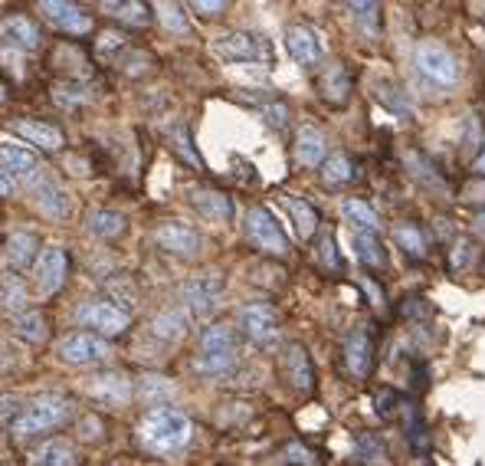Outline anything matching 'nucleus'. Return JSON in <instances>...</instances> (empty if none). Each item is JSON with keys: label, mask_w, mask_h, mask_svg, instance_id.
<instances>
[{"label": "nucleus", "mask_w": 485, "mask_h": 466, "mask_svg": "<svg viewBox=\"0 0 485 466\" xmlns=\"http://www.w3.org/2000/svg\"><path fill=\"white\" fill-rule=\"evenodd\" d=\"M200 352L204 354H237V332L230 325H207L200 332Z\"/></svg>", "instance_id": "c85d7f7f"}, {"label": "nucleus", "mask_w": 485, "mask_h": 466, "mask_svg": "<svg viewBox=\"0 0 485 466\" xmlns=\"http://www.w3.org/2000/svg\"><path fill=\"white\" fill-rule=\"evenodd\" d=\"M354 460L364 466H377L387 460V447H383V441L377 433L361 431V433H354Z\"/></svg>", "instance_id": "473e14b6"}, {"label": "nucleus", "mask_w": 485, "mask_h": 466, "mask_svg": "<svg viewBox=\"0 0 485 466\" xmlns=\"http://www.w3.org/2000/svg\"><path fill=\"white\" fill-rule=\"evenodd\" d=\"M469 259H472V243L469 240H456V247H452V269H466Z\"/></svg>", "instance_id": "864d4df0"}, {"label": "nucleus", "mask_w": 485, "mask_h": 466, "mask_svg": "<svg viewBox=\"0 0 485 466\" xmlns=\"http://www.w3.org/2000/svg\"><path fill=\"white\" fill-rule=\"evenodd\" d=\"M407 171L417 178L420 184H423L426 190H436V194H446V181H443V174L436 171V164H430L423 155H407Z\"/></svg>", "instance_id": "72a5a7b5"}, {"label": "nucleus", "mask_w": 485, "mask_h": 466, "mask_svg": "<svg viewBox=\"0 0 485 466\" xmlns=\"http://www.w3.org/2000/svg\"><path fill=\"white\" fill-rule=\"evenodd\" d=\"M34 279H36V289H40L43 296L60 293L63 283H66V253H63L60 247L43 250L40 259H36V267H34Z\"/></svg>", "instance_id": "dca6fc26"}, {"label": "nucleus", "mask_w": 485, "mask_h": 466, "mask_svg": "<svg viewBox=\"0 0 485 466\" xmlns=\"http://www.w3.org/2000/svg\"><path fill=\"white\" fill-rule=\"evenodd\" d=\"M247 237L256 250L269 253V257H286L289 253V237L282 233L279 220L266 208H253L247 214Z\"/></svg>", "instance_id": "39448f33"}, {"label": "nucleus", "mask_w": 485, "mask_h": 466, "mask_svg": "<svg viewBox=\"0 0 485 466\" xmlns=\"http://www.w3.org/2000/svg\"><path fill=\"white\" fill-rule=\"evenodd\" d=\"M351 243H354V257L371 269H383L387 267V253H383L381 237L374 233H351Z\"/></svg>", "instance_id": "c756f323"}, {"label": "nucleus", "mask_w": 485, "mask_h": 466, "mask_svg": "<svg viewBox=\"0 0 485 466\" xmlns=\"http://www.w3.org/2000/svg\"><path fill=\"white\" fill-rule=\"evenodd\" d=\"M105 10H109L112 17H119L121 24H131V26H145L151 24V7L148 4H138V0H131V4H105Z\"/></svg>", "instance_id": "ea45409f"}, {"label": "nucleus", "mask_w": 485, "mask_h": 466, "mask_svg": "<svg viewBox=\"0 0 485 466\" xmlns=\"http://www.w3.org/2000/svg\"><path fill=\"white\" fill-rule=\"evenodd\" d=\"M178 151L184 158H188L190 164H200V158L194 155V151H190V139H188V129H178Z\"/></svg>", "instance_id": "6e6d98bb"}, {"label": "nucleus", "mask_w": 485, "mask_h": 466, "mask_svg": "<svg viewBox=\"0 0 485 466\" xmlns=\"http://www.w3.org/2000/svg\"><path fill=\"white\" fill-rule=\"evenodd\" d=\"M158 17H161V24L168 26V30H174V34H188V17H184V10H180L178 4H161V7H158Z\"/></svg>", "instance_id": "37998d69"}, {"label": "nucleus", "mask_w": 485, "mask_h": 466, "mask_svg": "<svg viewBox=\"0 0 485 466\" xmlns=\"http://www.w3.org/2000/svg\"><path fill=\"white\" fill-rule=\"evenodd\" d=\"M128 227L125 214H119V210H95L92 217H89V230L95 233V237H102V240H115V237H121Z\"/></svg>", "instance_id": "e433bc0d"}, {"label": "nucleus", "mask_w": 485, "mask_h": 466, "mask_svg": "<svg viewBox=\"0 0 485 466\" xmlns=\"http://www.w3.org/2000/svg\"><path fill=\"white\" fill-rule=\"evenodd\" d=\"M344 7L351 10V17L358 20V26L367 36H377V30H381V4H374V0H351Z\"/></svg>", "instance_id": "58836bf2"}, {"label": "nucleus", "mask_w": 485, "mask_h": 466, "mask_svg": "<svg viewBox=\"0 0 485 466\" xmlns=\"http://www.w3.org/2000/svg\"><path fill=\"white\" fill-rule=\"evenodd\" d=\"M154 240H158V247L168 253H174V257H197L200 253V233L194 230V227L180 224V220H168V224H161L158 230H154Z\"/></svg>", "instance_id": "ddd939ff"}, {"label": "nucleus", "mask_w": 485, "mask_h": 466, "mask_svg": "<svg viewBox=\"0 0 485 466\" xmlns=\"http://www.w3.org/2000/svg\"><path fill=\"white\" fill-rule=\"evenodd\" d=\"M413 66L433 89H452L462 79V66L456 53L440 40H423L413 53Z\"/></svg>", "instance_id": "f03ea898"}, {"label": "nucleus", "mask_w": 485, "mask_h": 466, "mask_svg": "<svg viewBox=\"0 0 485 466\" xmlns=\"http://www.w3.org/2000/svg\"><path fill=\"white\" fill-rule=\"evenodd\" d=\"M76 319L82 322L85 328H95L99 335H121V332L131 325L128 309H121V306H115V303H102V299L85 303L82 309L76 312Z\"/></svg>", "instance_id": "1a4fd4ad"}, {"label": "nucleus", "mask_w": 485, "mask_h": 466, "mask_svg": "<svg viewBox=\"0 0 485 466\" xmlns=\"http://www.w3.org/2000/svg\"><path fill=\"white\" fill-rule=\"evenodd\" d=\"M30 194H34V204L46 217H56V220H63V217L69 214L66 190L53 181V178H40V174H36V181H34V188H30Z\"/></svg>", "instance_id": "6ab92c4d"}, {"label": "nucleus", "mask_w": 485, "mask_h": 466, "mask_svg": "<svg viewBox=\"0 0 485 466\" xmlns=\"http://www.w3.org/2000/svg\"><path fill=\"white\" fill-rule=\"evenodd\" d=\"M0 174H14V178H36L40 161L30 148L24 145H0Z\"/></svg>", "instance_id": "4be33fe9"}, {"label": "nucleus", "mask_w": 485, "mask_h": 466, "mask_svg": "<svg viewBox=\"0 0 485 466\" xmlns=\"http://www.w3.org/2000/svg\"><path fill=\"white\" fill-rule=\"evenodd\" d=\"M344 362H348V372L354 378H367L371 368H374V338L367 332V325H354L344 338Z\"/></svg>", "instance_id": "f8f14e48"}, {"label": "nucleus", "mask_w": 485, "mask_h": 466, "mask_svg": "<svg viewBox=\"0 0 485 466\" xmlns=\"http://www.w3.org/2000/svg\"><path fill=\"white\" fill-rule=\"evenodd\" d=\"M220 296H223V279L217 273H207V277H194L180 286V303L190 319H207L213 312L220 309Z\"/></svg>", "instance_id": "20e7f679"}, {"label": "nucleus", "mask_w": 485, "mask_h": 466, "mask_svg": "<svg viewBox=\"0 0 485 466\" xmlns=\"http://www.w3.org/2000/svg\"><path fill=\"white\" fill-rule=\"evenodd\" d=\"M194 423L178 407H154L141 421V443L154 453H178L190 443Z\"/></svg>", "instance_id": "f257e3e1"}, {"label": "nucleus", "mask_w": 485, "mask_h": 466, "mask_svg": "<svg viewBox=\"0 0 485 466\" xmlns=\"http://www.w3.org/2000/svg\"><path fill=\"white\" fill-rule=\"evenodd\" d=\"M40 10H43V17L50 20L56 30H66V34H73V36L92 30V17H89L82 7H76V4H66V0H43Z\"/></svg>", "instance_id": "2eb2a0df"}, {"label": "nucleus", "mask_w": 485, "mask_h": 466, "mask_svg": "<svg viewBox=\"0 0 485 466\" xmlns=\"http://www.w3.org/2000/svg\"><path fill=\"white\" fill-rule=\"evenodd\" d=\"M0 102H4V92H0Z\"/></svg>", "instance_id": "680f3d73"}, {"label": "nucleus", "mask_w": 485, "mask_h": 466, "mask_svg": "<svg viewBox=\"0 0 485 466\" xmlns=\"http://www.w3.org/2000/svg\"><path fill=\"white\" fill-rule=\"evenodd\" d=\"M24 407H26V401H20V397H14V394H4L0 397V423L17 421V417L24 414Z\"/></svg>", "instance_id": "de8ad7c7"}, {"label": "nucleus", "mask_w": 485, "mask_h": 466, "mask_svg": "<svg viewBox=\"0 0 485 466\" xmlns=\"http://www.w3.org/2000/svg\"><path fill=\"white\" fill-rule=\"evenodd\" d=\"M40 240H36L34 233L17 230L10 233L7 243H4V259H7L14 269H30L36 267V259H40Z\"/></svg>", "instance_id": "aec40b11"}, {"label": "nucleus", "mask_w": 485, "mask_h": 466, "mask_svg": "<svg viewBox=\"0 0 485 466\" xmlns=\"http://www.w3.org/2000/svg\"><path fill=\"white\" fill-rule=\"evenodd\" d=\"M351 178H354V164H351V158L344 155V151H335V155L325 158V164H322V181L328 184V188L348 184Z\"/></svg>", "instance_id": "4c0bfd02"}, {"label": "nucleus", "mask_w": 485, "mask_h": 466, "mask_svg": "<svg viewBox=\"0 0 485 466\" xmlns=\"http://www.w3.org/2000/svg\"><path fill=\"white\" fill-rule=\"evenodd\" d=\"M374 99L383 105V109H391V112H397V115L413 112L410 92L401 86V83H393V79H377V83H374Z\"/></svg>", "instance_id": "bb28decb"}, {"label": "nucleus", "mask_w": 485, "mask_h": 466, "mask_svg": "<svg viewBox=\"0 0 485 466\" xmlns=\"http://www.w3.org/2000/svg\"><path fill=\"white\" fill-rule=\"evenodd\" d=\"M112 354L109 342L89 332H73L60 342V358L69 364H99Z\"/></svg>", "instance_id": "9d476101"}, {"label": "nucleus", "mask_w": 485, "mask_h": 466, "mask_svg": "<svg viewBox=\"0 0 485 466\" xmlns=\"http://www.w3.org/2000/svg\"><path fill=\"white\" fill-rule=\"evenodd\" d=\"M393 240H397V247H401L410 259H423L426 257V237H423V230L413 224V220H403V224L393 227Z\"/></svg>", "instance_id": "2f4dec72"}, {"label": "nucleus", "mask_w": 485, "mask_h": 466, "mask_svg": "<svg viewBox=\"0 0 485 466\" xmlns=\"http://www.w3.org/2000/svg\"><path fill=\"white\" fill-rule=\"evenodd\" d=\"M462 145L472 151V148H479L482 151L485 139H482V129H479V119L476 115H466V121H462Z\"/></svg>", "instance_id": "49530a36"}, {"label": "nucleus", "mask_w": 485, "mask_h": 466, "mask_svg": "<svg viewBox=\"0 0 485 466\" xmlns=\"http://www.w3.org/2000/svg\"><path fill=\"white\" fill-rule=\"evenodd\" d=\"M239 328L256 345H273L276 338H279V316H276L273 306L249 303L239 309Z\"/></svg>", "instance_id": "6e6552de"}, {"label": "nucleus", "mask_w": 485, "mask_h": 466, "mask_svg": "<svg viewBox=\"0 0 485 466\" xmlns=\"http://www.w3.org/2000/svg\"><path fill=\"white\" fill-rule=\"evenodd\" d=\"M351 95V76L341 63H328L322 73V99L332 105H344Z\"/></svg>", "instance_id": "393cba45"}, {"label": "nucleus", "mask_w": 485, "mask_h": 466, "mask_svg": "<svg viewBox=\"0 0 485 466\" xmlns=\"http://www.w3.org/2000/svg\"><path fill=\"white\" fill-rule=\"evenodd\" d=\"M423 384H426V368H423V364H417V368H413V388H423Z\"/></svg>", "instance_id": "4d7b16f0"}, {"label": "nucleus", "mask_w": 485, "mask_h": 466, "mask_svg": "<svg viewBox=\"0 0 485 466\" xmlns=\"http://www.w3.org/2000/svg\"><path fill=\"white\" fill-rule=\"evenodd\" d=\"M318 259H322L325 269L338 273L341 269V257H338V243H335V233H325L322 243H318Z\"/></svg>", "instance_id": "c03bdc74"}, {"label": "nucleus", "mask_w": 485, "mask_h": 466, "mask_svg": "<svg viewBox=\"0 0 485 466\" xmlns=\"http://www.w3.org/2000/svg\"><path fill=\"white\" fill-rule=\"evenodd\" d=\"M401 407V397H397V391L383 388L381 394H377V414L381 417H393V411Z\"/></svg>", "instance_id": "603ef678"}, {"label": "nucleus", "mask_w": 485, "mask_h": 466, "mask_svg": "<svg viewBox=\"0 0 485 466\" xmlns=\"http://www.w3.org/2000/svg\"><path fill=\"white\" fill-rule=\"evenodd\" d=\"M190 10H194V14H200V17H217V14H223V10H227V4H223V0H194V4H190Z\"/></svg>", "instance_id": "5fc2aeb1"}, {"label": "nucleus", "mask_w": 485, "mask_h": 466, "mask_svg": "<svg viewBox=\"0 0 485 466\" xmlns=\"http://www.w3.org/2000/svg\"><path fill=\"white\" fill-rule=\"evenodd\" d=\"M286 50H289L292 60H296L298 66H306V70H312V66H318V63L325 60L322 40H318L315 30L306 24H296L286 30Z\"/></svg>", "instance_id": "9b49d317"}, {"label": "nucleus", "mask_w": 485, "mask_h": 466, "mask_svg": "<svg viewBox=\"0 0 485 466\" xmlns=\"http://www.w3.org/2000/svg\"><path fill=\"white\" fill-rule=\"evenodd\" d=\"M10 131H17V135H24L30 145H36L40 151H60L63 145H66V139H63V131L56 129V125H50V121H36V119H14L10 121Z\"/></svg>", "instance_id": "a211bd4d"}, {"label": "nucleus", "mask_w": 485, "mask_h": 466, "mask_svg": "<svg viewBox=\"0 0 485 466\" xmlns=\"http://www.w3.org/2000/svg\"><path fill=\"white\" fill-rule=\"evenodd\" d=\"M282 204H286V210H289L292 224H296V233L302 237V240H308V237H312V233L318 230V214H315V208H312L308 200L296 198V194H286V198H282Z\"/></svg>", "instance_id": "cd10ccee"}, {"label": "nucleus", "mask_w": 485, "mask_h": 466, "mask_svg": "<svg viewBox=\"0 0 485 466\" xmlns=\"http://www.w3.org/2000/svg\"><path fill=\"white\" fill-rule=\"evenodd\" d=\"M403 316L407 319H430V303L423 296H410V299H403Z\"/></svg>", "instance_id": "8fccbe9b"}, {"label": "nucleus", "mask_w": 485, "mask_h": 466, "mask_svg": "<svg viewBox=\"0 0 485 466\" xmlns=\"http://www.w3.org/2000/svg\"><path fill=\"white\" fill-rule=\"evenodd\" d=\"M7 364H10V352H7V345L0 342V368H7Z\"/></svg>", "instance_id": "052dcab7"}, {"label": "nucleus", "mask_w": 485, "mask_h": 466, "mask_svg": "<svg viewBox=\"0 0 485 466\" xmlns=\"http://www.w3.org/2000/svg\"><path fill=\"white\" fill-rule=\"evenodd\" d=\"M138 397L151 407H164L174 397V384L161 374H145V378H138Z\"/></svg>", "instance_id": "7c9ffc66"}, {"label": "nucleus", "mask_w": 485, "mask_h": 466, "mask_svg": "<svg viewBox=\"0 0 485 466\" xmlns=\"http://www.w3.org/2000/svg\"><path fill=\"white\" fill-rule=\"evenodd\" d=\"M188 325H190V316L184 309H168V312H158L151 319V332L164 342H180V338L188 335Z\"/></svg>", "instance_id": "a878e982"}, {"label": "nucleus", "mask_w": 485, "mask_h": 466, "mask_svg": "<svg viewBox=\"0 0 485 466\" xmlns=\"http://www.w3.org/2000/svg\"><path fill=\"white\" fill-rule=\"evenodd\" d=\"M85 391L92 401L105 407H125L135 397V384L125 372H99L92 378H85Z\"/></svg>", "instance_id": "0eeeda50"}, {"label": "nucleus", "mask_w": 485, "mask_h": 466, "mask_svg": "<svg viewBox=\"0 0 485 466\" xmlns=\"http://www.w3.org/2000/svg\"><path fill=\"white\" fill-rule=\"evenodd\" d=\"M213 53L227 63H273V46L253 34H223L213 40Z\"/></svg>", "instance_id": "423d86ee"}, {"label": "nucleus", "mask_w": 485, "mask_h": 466, "mask_svg": "<svg viewBox=\"0 0 485 466\" xmlns=\"http://www.w3.org/2000/svg\"><path fill=\"white\" fill-rule=\"evenodd\" d=\"M66 417H69V401H66V397H60V394L34 397V401H26L24 414L14 421V433H20V437H30V433L53 431V427H60Z\"/></svg>", "instance_id": "7ed1b4c3"}, {"label": "nucleus", "mask_w": 485, "mask_h": 466, "mask_svg": "<svg viewBox=\"0 0 485 466\" xmlns=\"http://www.w3.org/2000/svg\"><path fill=\"white\" fill-rule=\"evenodd\" d=\"M282 364H286V378L298 394H312L315 391V368H312V358L298 342H292L282 354Z\"/></svg>", "instance_id": "f3484780"}, {"label": "nucleus", "mask_w": 485, "mask_h": 466, "mask_svg": "<svg viewBox=\"0 0 485 466\" xmlns=\"http://www.w3.org/2000/svg\"><path fill=\"white\" fill-rule=\"evenodd\" d=\"M233 364H237V354H197L194 368L207 378H220V374L233 372Z\"/></svg>", "instance_id": "a19ab883"}, {"label": "nucleus", "mask_w": 485, "mask_h": 466, "mask_svg": "<svg viewBox=\"0 0 485 466\" xmlns=\"http://www.w3.org/2000/svg\"><path fill=\"white\" fill-rule=\"evenodd\" d=\"M190 200H194V208L200 210V214L207 217V220H213V224H230L233 217V204L227 194H220V190H210V188H200L190 194Z\"/></svg>", "instance_id": "b1692460"}, {"label": "nucleus", "mask_w": 485, "mask_h": 466, "mask_svg": "<svg viewBox=\"0 0 485 466\" xmlns=\"http://www.w3.org/2000/svg\"><path fill=\"white\" fill-rule=\"evenodd\" d=\"M263 115H266V121H269L273 129H282V125L289 121V105H286V102H269V105H263Z\"/></svg>", "instance_id": "09e8293b"}, {"label": "nucleus", "mask_w": 485, "mask_h": 466, "mask_svg": "<svg viewBox=\"0 0 485 466\" xmlns=\"http://www.w3.org/2000/svg\"><path fill=\"white\" fill-rule=\"evenodd\" d=\"M0 46L17 53H34L40 46V26L24 14H10L0 20Z\"/></svg>", "instance_id": "4468645a"}, {"label": "nucleus", "mask_w": 485, "mask_h": 466, "mask_svg": "<svg viewBox=\"0 0 485 466\" xmlns=\"http://www.w3.org/2000/svg\"><path fill=\"white\" fill-rule=\"evenodd\" d=\"M341 217L351 224V233H374V237H381V230H383L381 217L374 214V208H367L361 198L341 200Z\"/></svg>", "instance_id": "5701e85b"}, {"label": "nucleus", "mask_w": 485, "mask_h": 466, "mask_svg": "<svg viewBox=\"0 0 485 466\" xmlns=\"http://www.w3.org/2000/svg\"><path fill=\"white\" fill-rule=\"evenodd\" d=\"M34 466H76V450L63 441H50L34 450Z\"/></svg>", "instance_id": "f704fd0d"}, {"label": "nucleus", "mask_w": 485, "mask_h": 466, "mask_svg": "<svg viewBox=\"0 0 485 466\" xmlns=\"http://www.w3.org/2000/svg\"><path fill=\"white\" fill-rule=\"evenodd\" d=\"M325 155H328V139L315 125H302L296 131V161L306 168H318V164H325Z\"/></svg>", "instance_id": "412c9836"}, {"label": "nucleus", "mask_w": 485, "mask_h": 466, "mask_svg": "<svg viewBox=\"0 0 485 466\" xmlns=\"http://www.w3.org/2000/svg\"><path fill=\"white\" fill-rule=\"evenodd\" d=\"M476 171H479V178H485V145H482V151H479V158H476Z\"/></svg>", "instance_id": "13d9d810"}, {"label": "nucleus", "mask_w": 485, "mask_h": 466, "mask_svg": "<svg viewBox=\"0 0 485 466\" xmlns=\"http://www.w3.org/2000/svg\"><path fill=\"white\" fill-rule=\"evenodd\" d=\"M14 194V188H10V181L7 178H0V198H10Z\"/></svg>", "instance_id": "bf43d9fd"}, {"label": "nucleus", "mask_w": 485, "mask_h": 466, "mask_svg": "<svg viewBox=\"0 0 485 466\" xmlns=\"http://www.w3.org/2000/svg\"><path fill=\"white\" fill-rule=\"evenodd\" d=\"M10 328H14L20 338H26V342H46V319H43V312H34V309L17 312V316L10 319Z\"/></svg>", "instance_id": "c9c22d12"}, {"label": "nucleus", "mask_w": 485, "mask_h": 466, "mask_svg": "<svg viewBox=\"0 0 485 466\" xmlns=\"http://www.w3.org/2000/svg\"><path fill=\"white\" fill-rule=\"evenodd\" d=\"M0 299H4L7 309H24L26 306L24 286H20L17 279H4V283H0Z\"/></svg>", "instance_id": "a18cd8bd"}, {"label": "nucleus", "mask_w": 485, "mask_h": 466, "mask_svg": "<svg viewBox=\"0 0 485 466\" xmlns=\"http://www.w3.org/2000/svg\"><path fill=\"white\" fill-rule=\"evenodd\" d=\"M407 441H410V447L417 450V453H426V447H430L426 423H423V417H420V411L413 404H407Z\"/></svg>", "instance_id": "79ce46f5"}, {"label": "nucleus", "mask_w": 485, "mask_h": 466, "mask_svg": "<svg viewBox=\"0 0 485 466\" xmlns=\"http://www.w3.org/2000/svg\"><path fill=\"white\" fill-rule=\"evenodd\" d=\"M286 457H289V463H298V466H315L318 460H315V453L308 447H302V443H289L286 447Z\"/></svg>", "instance_id": "3c124183"}]
</instances>
